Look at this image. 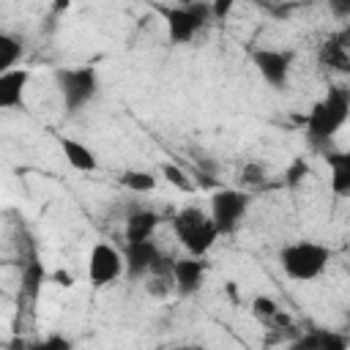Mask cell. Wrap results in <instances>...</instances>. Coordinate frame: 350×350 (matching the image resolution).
<instances>
[{"instance_id":"obj_5","label":"cell","mask_w":350,"mask_h":350,"mask_svg":"<svg viewBox=\"0 0 350 350\" xmlns=\"http://www.w3.org/2000/svg\"><path fill=\"white\" fill-rule=\"evenodd\" d=\"M164 25H167V36L172 44H189L202 25L211 16V5L208 3H186V5H172L164 8Z\"/></svg>"},{"instance_id":"obj_17","label":"cell","mask_w":350,"mask_h":350,"mask_svg":"<svg viewBox=\"0 0 350 350\" xmlns=\"http://www.w3.org/2000/svg\"><path fill=\"white\" fill-rule=\"evenodd\" d=\"M156 183H159V178L150 170H129V172L120 175V186L123 189H131V191H139V194L153 191Z\"/></svg>"},{"instance_id":"obj_14","label":"cell","mask_w":350,"mask_h":350,"mask_svg":"<svg viewBox=\"0 0 350 350\" xmlns=\"http://www.w3.org/2000/svg\"><path fill=\"white\" fill-rule=\"evenodd\" d=\"M57 142H60V150H63L66 161H68V164H71L77 172H93V170L98 167L96 153H93V150L85 145V142L71 139V137H60Z\"/></svg>"},{"instance_id":"obj_15","label":"cell","mask_w":350,"mask_h":350,"mask_svg":"<svg viewBox=\"0 0 350 350\" xmlns=\"http://www.w3.org/2000/svg\"><path fill=\"white\" fill-rule=\"evenodd\" d=\"M159 227V213L156 211H134L129 219H126V243H137V241H148L153 238Z\"/></svg>"},{"instance_id":"obj_6","label":"cell","mask_w":350,"mask_h":350,"mask_svg":"<svg viewBox=\"0 0 350 350\" xmlns=\"http://www.w3.org/2000/svg\"><path fill=\"white\" fill-rule=\"evenodd\" d=\"M249 202H252V197L246 191H241V189H219V191L211 194L208 213H211L219 235H232L238 230L241 219L249 211Z\"/></svg>"},{"instance_id":"obj_4","label":"cell","mask_w":350,"mask_h":350,"mask_svg":"<svg viewBox=\"0 0 350 350\" xmlns=\"http://www.w3.org/2000/svg\"><path fill=\"white\" fill-rule=\"evenodd\" d=\"M55 79H57V88H60V96H63V104H66L68 112L82 109L98 93V74H96L93 66L57 68Z\"/></svg>"},{"instance_id":"obj_20","label":"cell","mask_w":350,"mask_h":350,"mask_svg":"<svg viewBox=\"0 0 350 350\" xmlns=\"http://www.w3.org/2000/svg\"><path fill=\"white\" fill-rule=\"evenodd\" d=\"M276 312H279V306H276V301L268 298V295H257V298L252 301V314H254L257 320H262V323L273 320Z\"/></svg>"},{"instance_id":"obj_9","label":"cell","mask_w":350,"mask_h":350,"mask_svg":"<svg viewBox=\"0 0 350 350\" xmlns=\"http://www.w3.org/2000/svg\"><path fill=\"white\" fill-rule=\"evenodd\" d=\"M347 55H350V27H342L336 30L334 36H328L317 52V60L323 68H334V71H342L345 74V66H347Z\"/></svg>"},{"instance_id":"obj_18","label":"cell","mask_w":350,"mask_h":350,"mask_svg":"<svg viewBox=\"0 0 350 350\" xmlns=\"http://www.w3.org/2000/svg\"><path fill=\"white\" fill-rule=\"evenodd\" d=\"M19 57H22V41L8 36V33H3L0 36V74L16 68Z\"/></svg>"},{"instance_id":"obj_2","label":"cell","mask_w":350,"mask_h":350,"mask_svg":"<svg viewBox=\"0 0 350 350\" xmlns=\"http://www.w3.org/2000/svg\"><path fill=\"white\" fill-rule=\"evenodd\" d=\"M331 260V252L323 243L314 241H295L279 252L282 271L295 282H312L317 279Z\"/></svg>"},{"instance_id":"obj_10","label":"cell","mask_w":350,"mask_h":350,"mask_svg":"<svg viewBox=\"0 0 350 350\" xmlns=\"http://www.w3.org/2000/svg\"><path fill=\"white\" fill-rule=\"evenodd\" d=\"M172 279L178 284V293L183 295H191L202 287V279H205V262L197 257V254H189V257H180L172 262Z\"/></svg>"},{"instance_id":"obj_19","label":"cell","mask_w":350,"mask_h":350,"mask_svg":"<svg viewBox=\"0 0 350 350\" xmlns=\"http://www.w3.org/2000/svg\"><path fill=\"white\" fill-rule=\"evenodd\" d=\"M44 282H46V273H44V268L38 262H27L22 268V284H25V293L27 295H36Z\"/></svg>"},{"instance_id":"obj_3","label":"cell","mask_w":350,"mask_h":350,"mask_svg":"<svg viewBox=\"0 0 350 350\" xmlns=\"http://www.w3.org/2000/svg\"><path fill=\"white\" fill-rule=\"evenodd\" d=\"M172 230H175L178 241L183 243V249L189 254H197V257H202L219 238V230H216L211 213H205V211H200L194 205H189V208L175 213Z\"/></svg>"},{"instance_id":"obj_8","label":"cell","mask_w":350,"mask_h":350,"mask_svg":"<svg viewBox=\"0 0 350 350\" xmlns=\"http://www.w3.org/2000/svg\"><path fill=\"white\" fill-rule=\"evenodd\" d=\"M252 63H254L257 74L271 88H284L287 79H290L293 55L290 52H279V49H254L252 52Z\"/></svg>"},{"instance_id":"obj_11","label":"cell","mask_w":350,"mask_h":350,"mask_svg":"<svg viewBox=\"0 0 350 350\" xmlns=\"http://www.w3.org/2000/svg\"><path fill=\"white\" fill-rule=\"evenodd\" d=\"M156 262H159V246H156L153 238L126 243V271H129V276H142V273L153 271Z\"/></svg>"},{"instance_id":"obj_25","label":"cell","mask_w":350,"mask_h":350,"mask_svg":"<svg viewBox=\"0 0 350 350\" xmlns=\"http://www.w3.org/2000/svg\"><path fill=\"white\" fill-rule=\"evenodd\" d=\"M328 8L334 16H350V0H328Z\"/></svg>"},{"instance_id":"obj_12","label":"cell","mask_w":350,"mask_h":350,"mask_svg":"<svg viewBox=\"0 0 350 350\" xmlns=\"http://www.w3.org/2000/svg\"><path fill=\"white\" fill-rule=\"evenodd\" d=\"M30 82V71L27 68H11L0 74V107L3 109H14L22 104L25 98V88Z\"/></svg>"},{"instance_id":"obj_1","label":"cell","mask_w":350,"mask_h":350,"mask_svg":"<svg viewBox=\"0 0 350 350\" xmlns=\"http://www.w3.org/2000/svg\"><path fill=\"white\" fill-rule=\"evenodd\" d=\"M350 118V88L331 85L328 93L309 109L306 115V137L314 145H325L336 137V131Z\"/></svg>"},{"instance_id":"obj_7","label":"cell","mask_w":350,"mask_h":350,"mask_svg":"<svg viewBox=\"0 0 350 350\" xmlns=\"http://www.w3.org/2000/svg\"><path fill=\"white\" fill-rule=\"evenodd\" d=\"M126 268V257L107 241H98L93 243L90 254H88V276L96 287H104V284H112Z\"/></svg>"},{"instance_id":"obj_13","label":"cell","mask_w":350,"mask_h":350,"mask_svg":"<svg viewBox=\"0 0 350 350\" xmlns=\"http://www.w3.org/2000/svg\"><path fill=\"white\" fill-rule=\"evenodd\" d=\"M331 191L336 197H350V150H331L325 153Z\"/></svg>"},{"instance_id":"obj_16","label":"cell","mask_w":350,"mask_h":350,"mask_svg":"<svg viewBox=\"0 0 350 350\" xmlns=\"http://www.w3.org/2000/svg\"><path fill=\"white\" fill-rule=\"evenodd\" d=\"M345 345H347V339L334 331H312L309 336L295 342V347H306V350H342Z\"/></svg>"},{"instance_id":"obj_22","label":"cell","mask_w":350,"mask_h":350,"mask_svg":"<svg viewBox=\"0 0 350 350\" xmlns=\"http://www.w3.org/2000/svg\"><path fill=\"white\" fill-rule=\"evenodd\" d=\"M306 172H309L306 159H295V161L287 167V172H284V183H287V186H298V183L304 180Z\"/></svg>"},{"instance_id":"obj_26","label":"cell","mask_w":350,"mask_h":350,"mask_svg":"<svg viewBox=\"0 0 350 350\" xmlns=\"http://www.w3.org/2000/svg\"><path fill=\"white\" fill-rule=\"evenodd\" d=\"M52 282L60 284V287H74V276L66 273V271H55V273H52Z\"/></svg>"},{"instance_id":"obj_21","label":"cell","mask_w":350,"mask_h":350,"mask_svg":"<svg viewBox=\"0 0 350 350\" xmlns=\"http://www.w3.org/2000/svg\"><path fill=\"white\" fill-rule=\"evenodd\" d=\"M161 175L167 178V183H172V186H178V189H191V180L183 175V170L178 167V164H161Z\"/></svg>"},{"instance_id":"obj_23","label":"cell","mask_w":350,"mask_h":350,"mask_svg":"<svg viewBox=\"0 0 350 350\" xmlns=\"http://www.w3.org/2000/svg\"><path fill=\"white\" fill-rule=\"evenodd\" d=\"M241 180L243 183H262L265 180V167L262 164H246L241 170Z\"/></svg>"},{"instance_id":"obj_24","label":"cell","mask_w":350,"mask_h":350,"mask_svg":"<svg viewBox=\"0 0 350 350\" xmlns=\"http://www.w3.org/2000/svg\"><path fill=\"white\" fill-rule=\"evenodd\" d=\"M232 3H235V0H211V16H216V19H224V16L230 14Z\"/></svg>"},{"instance_id":"obj_27","label":"cell","mask_w":350,"mask_h":350,"mask_svg":"<svg viewBox=\"0 0 350 350\" xmlns=\"http://www.w3.org/2000/svg\"><path fill=\"white\" fill-rule=\"evenodd\" d=\"M345 74H350V55H347V66H345Z\"/></svg>"}]
</instances>
